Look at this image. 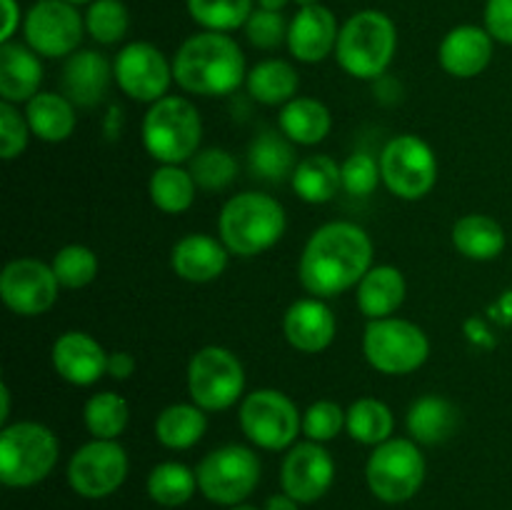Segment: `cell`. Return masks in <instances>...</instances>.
Here are the masks:
<instances>
[{"instance_id": "2e32d148", "label": "cell", "mask_w": 512, "mask_h": 510, "mask_svg": "<svg viewBox=\"0 0 512 510\" xmlns=\"http://www.w3.org/2000/svg\"><path fill=\"white\" fill-rule=\"evenodd\" d=\"M60 283L53 268L35 258L10 260L0 275V298L15 315H43L58 300Z\"/></svg>"}, {"instance_id": "f546056e", "label": "cell", "mask_w": 512, "mask_h": 510, "mask_svg": "<svg viewBox=\"0 0 512 510\" xmlns=\"http://www.w3.org/2000/svg\"><path fill=\"white\" fill-rule=\"evenodd\" d=\"M208 415L195 403H175L160 410L155 418V438L168 450H188L203 440Z\"/></svg>"}, {"instance_id": "7c38bea8", "label": "cell", "mask_w": 512, "mask_h": 510, "mask_svg": "<svg viewBox=\"0 0 512 510\" xmlns=\"http://www.w3.org/2000/svg\"><path fill=\"white\" fill-rule=\"evenodd\" d=\"M385 188L403 200H420L438 183V158L418 135H398L380 153Z\"/></svg>"}, {"instance_id": "8d00e7d4", "label": "cell", "mask_w": 512, "mask_h": 510, "mask_svg": "<svg viewBox=\"0 0 512 510\" xmlns=\"http://www.w3.org/2000/svg\"><path fill=\"white\" fill-rule=\"evenodd\" d=\"M83 420L93 438L118 440V435L128 428L130 408L125 398H120L113 390H105V393H95L85 403Z\"/></svg>"}, {"instance_id": "4fadbf2b", "label": "cell", "mask_w": 512, "mask_h": 510, "mask_svg": "<svg viewBox=\"0 0 512 510\" xmlns=\"http://www.w3.org/2000/svg\"><path fill=\"white\" fill-rule=\"evenodd\" d=\"M130 470L128 453L118 440L93 438L80 445L68 463V483L80 498L100 500L125 483Z\"/></svg>"}, {"instance_id": "5bb4252c", "label": "cell", "mask_w": 512, "mask_h": 510, "mask_svg": "<svg viewBox=\"0 0 512 510\" xmlns=\"http://www.w3.org/2000/svg\"><path fill=\"white\" fill-rule=\"evenodd\" d=\"M85 18L65 0H38L25 13V43L43 58H68L80 48Z\"/></svg>"}, {"instance_id": "9c48e42d", "label": "cell", "mask_w": 512, "mask_h": 510, "mask_svg": "<svg viewBox=\"0 0 512 510\" xmlns=\"http://www.w3.org/2000/svg\"><path fill=\"white\" fill-rule=\"evenodd\" d=\"M363 353L378 373L408 375L423 368L430 358V340L420 325L405 318L368 320Z\"/></svg>"}, {"instance_id": "6da1fadb", "label": "cell", "mask_w": 512, "mask_h": 510, "mask_svg": "<svg viewBox=\"0 0 512 510\" xmlns=\"http://www.w3.org/2000/svg\"><path fill=\"white\" fill-rule=\"evenodd\" d=\"M373 240L360 225L333 220L315 230L305 243L298 263L300 285L313 298H335L373 268Z\"/></svg>"}, {"instance_id": "ac0fdd59", "label": "cell", "mask_w": 512, "mask_h": 510, "mask_svg": "<svg viewBox=\"0 0 512 510\" xmlns=\"http://www.w3.org/2000/svg\"><path fill=\"white\" fill-rule=\"evenodd\" d=\"M108 355L110 353H105L103 345L83 330L63 333L50 350L55 373L65 383L80 385V388L95 385L103 375H108Z\"/></svg>"}, {"instance_id": "f35d334b", "label": "cell", "mask_w": 512, "mask_h": 510, "mask_svg": "<svg viewBox=\"0 0 512 510\" xmlns=\"http://www.w3.org/2000/svg\"><path fill=\"white\" fill-rule=\"evenodd\" d=\"M190 175L195 178L200 190H225L238 175V160L225 148H205L190 158Z\"/></svg>"}, {"instance_id": "db71d44e", "label": "cell", "mask_w": 512, "mask_h": 510, "mask_svg": "<svg viewBox=\"0 0 512 510\" xmlns=\"http://www.w3.org/2000/svg\"><path fill=\"white\" fill-rule=\"evenodd\" d=\"M228 510H260V508H255V505H248V503H240V505H233V508H228Z\"/></svg>"}, {"instance_id": "277c9868", "label": "cell", "mask_w": 512, "mask_h": 510, "mask_svg": "<svg viewBox=\"0 0 512 510\" xmlns=\"http://www.w3.org/2000/svg\"><path fill=\"white\" fill-rule=\"evenodd\" d=\"M398 48L395 23L380 10H360L343 23L335 45L338 65L358 80L383 78Z\"/></svg>"}, {"instance_id": "44dd1931", "label": "cell", "mask_w": 512, "mask_h": 510, "mask_svg": "<svg viewBox=\"0 0 512 510\" xmlns=\"http://www.w3.org/2000/svg\"><path fill=\"white\" fill-rule=\"evenodd\" d=\"M440 68L460 80L475 78L493 60V35L478 25H458L438 48Z\"/></svg>"}, {"instance_id": "484cf974", "label": "cell", "mask_w": 512, "mask_h": 510, "mask_svg": "<svg viewBox=\"0 0 512 510\" xmlns=\"http://www.w3.org/2000/svg\"><path fill=\"white\" fill-rule=\"evenodd\" d=\"M25 120L35 138L45 143H63L73 135L78 115L68 95L38 93L25 103Z\"/></svg>"}, {"instance_id": "ab89813d", "label": "cell", "mask_w": 512, "mask_h": 510, "mask_svg": "<svg viewBox=\"0 0 512 510\" xmlns=\"http://www.w3.org/2000/svg\"><path fill=\"white\" fill-rule=\"evenodd\" d=\"M53 268L55 278H58L60 288H70V290H78L85 288L95 280L98 275V255L88 248V245H65L60 248L58 253L53 255Z\"/></svg>"}, {"instance_id": "ba28073f", "label": "cell", "mask_w": 512, "mask_h": 510, "mask_svg": "<svg viewBox=\"0 0 512 510\" xmlns=\"http://www.w3.org/2000/svg\"><path fill=\"white\" fill-rule=\"evenodd\" d=\"M260 473H263V465L255 450L240 443L210 450L195 468L200 493L210 503L228 505V508L245 503L255 493Z\"/></svg>"}, {"instance_id": "816d5d0a", "label": "cell", "mask_w": 512, "mask_h": 510, "mask_svg": "<svg viewBox=\"0 0 512 510\" xmlns=\"http://www.w3.org/2000/svg\"><path fill=\"white\" fill-rule=\"evenodd\" d=\"M258 5L265 10H283L288 0H258Z\"/></svg>"}, {"instance_id": "7dc6e473", "label": "cell", "mask_w": 512, "mask_h": 510, "mask_svg": "<svg viewBox=\"0 0 512 510\" xmlns=\"http://www.w3.org/2000/svg\"><path fill=\"white\" fill-rule=\"evenodd\" d=\"M138 363L128 350H115L108 355V375L115 380H128L135 373Z\"/></svg>"}, {"instance_id": "b9f144b4", "label": "cell", "mask_w": 512, "mask_h": 510, "mask_svg": "<svg viewBox=\"0 0 512 510\" xmlns=\"http://www.w3.org/2000/svg\"><path fill=\"white\" fill-rule=\"evenodd\" d=\"M345 420H348V410L340 408L335 400H315L303 413V433L315 443H328L335 435H340Z\"/></svg>"}, {"instance_id": "4dcf8cb0", "label": "cell", "mask_w": 512, "mask_h": 510, "mask_svg": "<svg viewBox=\"0 0 512 510\" xmlns=\"http://www.w3.org/2000/svg\"><path fill=\"white\" fill-rule=\"evenodd\" d=\"M290 183L300 200L310 205H323L340 193L343 173L330 155H308L298 163Z\"/></svg>"}, {"instance_id": "11a10c76", "label": "cell", "mask_w": 512, "mask_h": 510, "mask_svg": "<svg viewBox=\"0 0 512 510\" xmlns=\"http://www.w3.org/2000/svg\"><path fill=\"white\" fill-rule=\"evenodd\" d=\"M65 3H70V5H85V3H93V0H65Z\"/></svg>"}, {"instance_id": "f5cc1de1", "label": "cell", "mask_w": 512, "mask_h": 510, "mask_svg": "<svg viewBox=\"0 0 512 510\" xmlns=\"http://www.w3.org/2000/svg\"><path fill=\"white\" fill-rule=\"evenodd\" d=\"M300 8H310V5H320V0H295Z\"/></svg>"}, {"instance_id": "8992f818", "label": "cell", "mask_w": 512, "mask_h": 510, "mask_svg": "<svg viewBox=\"0 0 512 510\" xmlns=\"http://www.w3.org/2000/svg\"><path fill=\"white\" fill-rule=\"evenodd\" d=\"M203 120L188 98L165 95L143 118V145L160 165H183L200 150Z\"/></svg>"}, {"instance_id": "60d3db41", "label": "cell", "mask_w": 512, "mask_h": 510, "mask_svg": "<svg viewBox=\"0 0 512 510\" xmlns=\"http://www.w3.org/2000/svg\"><path fill=\"white\" fill-rule=\"evenodd\" d=\"M130 13L123 0H93L85 13V30L95 43L113 45L128 35Z\"/></svg>"}, {"instance_id": "603a6c76", "label": "cell", "mask_w": 512, "mask_h": 510, "mask_svg": "<svg viewBox=\"0 0 512 510\" xmlns=\"http://www.w3.org/2000/svg\"><path fill=\"white\" fill-rule=\"evenodd\" d=\"M110 78H115V73L105 55L95 50H75L63 65V95L80 108H95L108 95Z\"/></svg>"}, {"instance_id": "5b68a950", "label": "cell", "mask_w": 512, "mask_h": 510, "mask_svg": "<svg viewBox=\"0 0 512 510\" xmlns=\"http://www.w3.org/2000/svg\"><path fill=\"white\" fill-rule=\"evenodd\" d=\"M60 458L53 430L35 420H18L0 433V483L5 488H33L43 483Z\"/></svg>"}, {"instance_id": "30bf717a", "label": "cell", "mask_w": 512, "mask_h": 510, "mask_svg": "<svg viewBox=\"0 0 512 510\" xmlns=\"http://www.w3.org/2000/svg\"><path fill=\"white\" fill-rule=\"evenodd\" d=\"M190 398L205 413L228 410L245 390V368L238 355L220 345H205L188 363Z\"/></svg>"}, {"instance_id": "7a4b0ae2", "label": "cell", "mask_w": 512, "mask_h": 510, "mask_svg": "<svg viewBox=\"0 0 512 510\" xmlns=\"http://www.w3.org/2000/svg\"><path fill=\"white\" fill-rule=\"evenodd\" d=\"M173 78L185 93L230 95L245 83V55L228 33L203 30L185 40L173 58Z\"/></svg>"}, {"instance_id": "681fc988", "label": "cell", "mask_w": 512, "mask_h": 510, "mask_svg": "<svg viewBox=\"0 0 512 510\" xmlns=\"http://www.w3.org/2000/svg\"><path fill=\"white\" fill-rule=\"evenodd\" d=\"M263 510H300V503L295 498H290L288 493H275L265 500Z\"/></svg>"}, {"instance_id": "c3c4849f", "label": "cell", "mask_w": 512, "mask_h": 510, "mask_svg": "<svg viewBox=\"0 0 512 510\" xmlns=\"http://www.w3.org/2000/svg\"><path fill=\"white\" fill-rule=\"evenodd\" d=\"M3 5V13H5V23L3 30H0V43H10L20 25V5L15 0H0Z\"/></svg>"}, {"instance_id": "e0dca14e", "label": "cell", "mask_w": 512, "mask_h": 510, "mask_svg": "<svg viewBox=\"0 0 512 510\" xmlns=\"http://www.w3.org/2000/svg\"><path fill=\"white\" fill-rule=\"evenodd\" d=\"M333 480V455L325 450L323 443H315V440L295 443L283 458V465H280V485H283V493L298 500L300 505L318 503L333 488Z\"/></svg>"}, {"instance_id": "836d02e7", "label": "cell", "mask_w": 512, "mask_h": 510, "mask_svg": "<svg viewBox=\"0 0 512 510\" xmlns=\"http://www.w3.org/2000/svg\"><path fill=\"white\" fill-rule=\"evenodd\" d=\"M148 495L163 508H180L198 493V475L188 465L165 460L148 473Z\"/></svg>"}, {"instance_id": "d6986e66", "label": "cell", "mask_w": 512, "mask_h": 510, "mask_svg": "<svg viewBox=\"0 0 512 510\" xmlns=\"http://www.w3.org/2000/svg\"><path fill=\"white\" fill-rule=\"evenodd\" d=\"M338 20L325 5L300 8L288 28V50L300 63H320L335 53L338 45Z\"/></svg>"}, {"instance_id": "83f0119b", "label": "cell", "mask_w": 512, "mask_h": 510, "mask_svg": "<svg viewBox=\"0 0 512 510\" xmlns=\"http://www.w3.org/2000/svg\"><path fill=\"white\" fill-rule=\"evenodd\" d=\"M333 115L328 105L315 98L298 95L280 110V133L295 145H318L328 138Z\"/></svg>"}, {"instance_id": "3957f363", "label": "cell", "mask_w": 512, "mask_h": 510, "mask_svg": "<svg viewBox=\"0 0 512 510\" xmlns=\"http://www.w3.org/2000/svg\"><path fill=\"white\" fill-rule=\"evenodd\" d=\"M285 208L273 195L248 190V193L233 195L223 205L218 218L220 240L228 253L240 258H253L273 248L285 233Z\"/></svg>"}, {"instance_id": "cb8c5ba5", "label": "cell", "mask_w": 512, "mask_h": 510, "mask_svg": "<svg viewBox=\"0 0 512 510\" xmlns=\"http://www.w3.org/2000/svg\"><path fill=\"white\" fill-rule=\"evenodd\" d=\"M43 63L30 45H0V95L5 103H28L40 93Z\"/></svg>"}, {"instance_id": "7402d4cb", "label": "cell", "mask_w": 512, "mask_h": 510, "mask_svg": "<svg viewBox=\"0 0 512 510\" xmlns=\"http://www.w3.org/2000/svg\"><path fill=\"white\" fill-rule=\"evenodd\" d=\"M228 248L223 240L205 233H188L170 250V265L180 280L188 283H210L228 268Z\"/></svg>"}, {"instance_id": "e575fe53", "label": "cell", "mask_w": 512, "mask_h": 510, "mask_svg": "<svg viewBox=\"0 0 512 510\" xmlns=\"http://www.w3.org/2000/svg\"><path fill=\"white\" fill-rule=\"evenodd\" d=\"M148 190L155 208L168 215H178L195 203L198 183L183 165H160L150 178Z\"/></svg>"}, {"instance_id": "4316f807", "label": "cell", "mask_w": 512, "mask_h": 510, "mask_svg": "<svg viewBox=\"0 0 512 510\" xmlns=\"http://www.w3.org/2000/svg\"><path fill=\"white\" fill-rule=\"evenodd\" d=\"M408 433L418 445H440L458 430L460 413L448 398L423 395L408 410Z\"/></svg>"}, {"instance_id": "9a60e30c", "label": "cell", "mask_w": 512, "mask_h": 510, "mask_svg": "<svg viewBox=\"0 0 512 510\" xmlns=\"http://www.w3.org/2000/svg\"><path fill=\"white\" fill-rule=\"evenodd\" d=\"M115 83L120 85L130 100L138 103H158L168 95L170 83H173V63L163 55V50L155 48L153 43H128L118 53L113 63Z\"/></svg>"}, {"instance_id": "f907efd6", "label": "cell", "mask_w": 512, "mask_h": 510, "mask_svg": "<svg viewBox=\"0 0 512 510\" xmlns=\"http://www.w3.org/2000/svg\"><path fill=\"white\" fill-rule=\"evenodd\" d=\"M10 418V388L8 383L0 385V423H8Z\"/></svg>"}, {"instance_id": "7bdbcfd3", "label": "cell", "mask_w": 512, "mask_h": 510, "mask_svg": "<svg viewBox=\"0 0 512 510\" xmlns=\"http://www.w3.org/2000/svg\"><path fill=\"white\" fill-rule=\"evenodd\" d=\"M288 28L290 23L283 18L280 10H253V15L245 23V35H248L250 45L258 50H275L283 43H288Z\"/></svg>"}, {"instance_id": "d6a6232c", "label": "cell", "mask_w": 512, "mask_h": 510, "mask_svg": "<svg viewBox=\"0 0 512 510\" xmlns=\"http://www.w3.org/2000/svg\"><path fill=\"white\" fill-rule=\"evenodd\" d=\"M245 88L258 103L263 105H285L298 98L300 78L298 70L288 60L270 58L255 65L245 78Z\"/></svg>"}, {"instance_id": "d590c367", "label": "cell", "mask_w": 512, "mask_h": 510, "mask_svg": "<svg viewBox=\"0 0 512 510\" xmlns=\"http://www.w3.org/2000/svg\"><path fill=\"white\" fill-rule=\"evenodd\" d=\"M350 438L360 445H380L390 440L395 428L393 410L378 398H360L348 408V420H345Z\"/></svg>"}, {"instance_id": "ffe728a7", "label": "cell", "mask_w": 512, "mask_h": 510, "mask_svg": "<svg viewBox=\"0 0 512 510\" xmlns=\"http://www.w3.org/2000/svg\"><path fill=\"white\" fill-rule=\"evenodd\" d=\"M285 340L300 353H323L338 333V320L323 298H300L283 318Z\"/></svg>"}, {"instance_id": "ee69618b", "label": "cell", "mask_w": 512, "mask_h": 510, "mask_svg": "<svg viewBox=\"0 0 512 510\" xmlns=\"http://www.w3.org/2000/svg\"><path fill=\"white\" fill-rule=\"evenodd\" d=\"M340 173H343V190L345 193L355 195V198H368L378 190L380 180V160H375L368 153H353L350 158H345V163L340 165Z\"/></svg>"}, {"instance_id": "bcb514c9", "label": "cell", "mask_w": 512, "mask_h": 510, "mask_svg": "<svg viewBox=\"0 0 512 510\" xmlns=\"http://www.w3.org/2000/svg\"><path fill=\"white\" fill-rule=\"evenodd\" d=\"M485 30L498 43L512 45V0H488L485 3Z\"/></svg>"}, {"instance_id": "8fae6325", "label": "cell", "mask_w": 512, "mask_h": 510, "mask_svg": "<svg viewBox=\"0 0 512 510\" xmlns=\"http://www.w3.org/2000/svg\"><path fill=\"white\" fill-rule=\"evenodd\" d=\"M240 428L245 438L263 450L293 448L303 430V415L293 400L273 388H260L240 403Z\"/></svg>"}, {"instance_id": "74e56055", "label": "cell", "mask_w": 512, "mask_h": 510, "mask_svg": "<svg viewBox=\"0 0 512 510\" xmlns=\"http://www.w3.org/2000/svg\"><path fill=\"white\" fill-rule=\"evenodd\" d=\"M190 18L213 33L245 28L253 15V0H185Z\"/></svg>"}, {"instance_id": "f6af8a7d", "label": "cell", "mask_w": 512, "mask_h": 510, "mask_svg": "<svg viewBox=\"0 0 512 510\" xmlns=\"http://www.w3.org/2000/svg\"><path fill=\"white\" fill-rule=\"evenodd\" d=\"M30 125L25 120V113L20 115V110L13 103H0V155L3 160H13L28 148L30 140Z\"/></svg>"}, {"instance_id": "f1b7e54d", "label": "cell", "mask_w": 512, "mask_h": 510, "mask_svg": "<svg viewBox=\"0 0 512 510\" xmlns=\"http://www.w3.org/2000/svg\"><path fill=\"white\" fill-rule=\"evenodd\" d=\"M453 245L468 260H495L505 250V230L490 215H463L453 225Z\"/></svg>"}, {"instance_id": "d4e9b609", "label": "cell", "mask_w": 512, "mask_h": 510, "mask_svg": "<svg viewBox=\"0 0 512 510\" xmlns=\"http://www.w3.org/2000/svg\"><path fill=\"white\" fill-rule=\"evenodd\" d=\"M405 293H408L405 275L395 265H375L358 283L355 300L365 318L378 320L390 318L405 303Z\"/></svg>"}, {"instance_id": "52a82bcc", "label": "cell", "mask_w": 512, "mask_h": 510, "mask_svg": "<svg viewBox=\"0 0 512 510\" xmlns=\"http://www.w3.org/2000/svg\"><path fill=\"white\" fill-rule=\"evenodd\" d=\"M368 488L380 503L400 505L413 500L425 483V458L410 438H390L375 445L365 465Z\"/></svg>"}, {"instance_id": "1f68e13d", "label": "cell", "mask_w": 512, "mask_h": 510, "mask_svg": "<svg viewBox=\"0 0 512 510\" xmlns=\"http://www.w3.org/2000/svg\"><path fill=\"white\" fill-rule=\"evenodd\" d=\"M248 165L255 178L268 180V183L290 180L298 168L293 143L285 135L273 133V130H265L250 143Z\"/></svg>"}]
</instances>
